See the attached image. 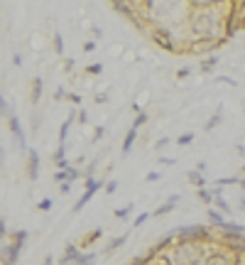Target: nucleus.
<instances>
[{
	"label": "nucleus",
	"instance_id": "obj_8",
	"mask_svg": "<svg viewBox=\"0 0 245 265\" xmlns=\"http://www.w3.org/2000/svg\"><path fill=\"white\" fill-rule=\"evenodd\" d=\"M27 179L30 182H37L39 179V152L30 147L27 150Z\"/></svg>",
	"mask_w": 245,
	"mask_h": 265
},
{
	"label": "nucleus",
	"instance_id": "obj_11",
	"mask_svg": "<svg viewBox=\"0 0 245 265\" xmlns=\"http://www.w3.org/2000/svg\"><path fill=\"white\" fill-rule=\"evenodd\" d=\"M179 202H182V197H179V194H172V197H167V202H164V204H159V206H157V209L152 211V216H164V214L174 211Z\"/></svg>",
	"mask_w": 245,
	"mask_h": 265
},
{
	"label": "nucleus",
	"instance_id": "obj_1",
	"mask_svg": "<svg viewBox=\"0 0 245 265\" xmlns=\"http://www.w3.org/2000/svg\"><path fill=\"white\" fill-rule=\"evenodd\" d=\"M223 12V5L218 2L209 10H191L186 12V20H189V32L194 39H221L226 34V29L221 27V22L226 17H221Z\"/></svg>",
	"mask_w": 245,
	"mask_h": 265
},
{
	"label": "nucleus",
	"instance_id": "obj_2",
	"mask_svg": "<svg viewBox=\"0 0 245 265\" xmlns=\"http://www.w3.org/2000/svg\"><path fill=\"white\" fill-rule=\"evenodd\" d=\"M177 241H186V243H211V229L206 224H186L174 229Z\"/></svg>",
	"mask_w": 245,
	"mask_h": 265
},
{
	"label": "nucleus",
	"instance_id": "obj_10",
	"mask_svg": "<svg viewBox=\"0 0 245 265\" xmlns=\"http://www.w3.org/2000/svg\"><path fill=\"white\" fill-rule=\"evenodd\" d=\"M42 93H44V79L34 76L32 84H30V103L32 106H37V103L42 101Z\"/></svg>",
	"mask_w": 245,
	"mask_h": 265
},
{
	"label": "nucleus",
	"instance_id": "obj_13",
	"mask_svg": "<svg viewBox=\"0 0 245 265\" xmlns=\"http://www.w3.org/2000/svg\"><path fill=\"white\" fill-rule=\"evenodd\" d=\"M221 123H223V106H218V108L214 111V116L204 123V133H211V130H216Z\"/></svg>",
	"mask_w": 245,
	"mask_h": 265
},
{
	"label": "nucleus",
	"instance_id": "obj_32",
	"mask_svg": "<svg viewBox=\"0 0 245 265\" xmlns=\"http://www.w3.org/2000/svg\"><path fill=\"white\" fill-rule=\"evenodd\" d=\"M147 120H150V116H147V111H145V113L135 116V120H132V128H137V130H140V128H142V125H145Z\"/></svg>",
	"mask_w": 245,
	"mask_h": 265
},
{
	"label": "nucleus",
	"instance_id": "obj_6",
	"mask_svg": "<svg viewBox=\"0 0 245 265\" xmlns=\"http://www.w3.org/2000/svg\"><path fill=\"white\" fill-rule=\"evenodd\" d=\"M5 120H7V128H10V133H12V138H15L17 147H20L22 152H27V135H25V128H22L20 118L15 116V111L5 118Z\"/></svg>",
	"mask_w": 245,
	"mask_h": 265
},
{
	"label": "nucleus",
	"instance_id": "obj_27",
	"mask_svg": "<svg viewBox=\"0 0 245 265\" xmlns=\"http://www.w3.org/2000/svg\"><path fill=\"white\" fill-rule=\"evenodd\" d=\"M135 209V204H127V206H118L116 211H113V216L116 219H125V216H130V211Z\"/></svg>",
	"mask_w": 245,
	"mask_h": 265
},
{
	"label": "nucleus",
	"instance_id": "obj_37",
	"mask_svg": "<svg viewBox=\"0 0 245 265\" xmlns=\"http://www.w3.org/2000/svg\"><path fill=\"white\" fill-rule=\"evenodd\" d=\"M54 182H57V184H64V182H66V170H57V172H54Z\"/></svg>",
	"mask_w": 245,
	"mask_h": 265
},
{
	"label": "nucleus",
	"instance_id": "obj_48",
	"mask_svg": "<svg viewBox=\"0 0 245 265\" xmlns=\"http://www.w3.org/2000/svg\"><path fill=\"white\" fill-rule=\"evenodd\" d=\"M12 66H22V54H20V52L12 54Z\"/></svg>",
	"mask_w": 245,
	"mask_h": 265
},
{
	"label": "nucleus",
	"instance_id": "obj_50",
	"mask_svg": "<svg viewBox=\"0 0 245 265\" xmlns=\"http://www.w3.org/2000/svg\"><path fill=\"white\" fill-rule=\"evenodd\" d=\"M59 192H61V194H69V192H71V182H64V184H59Z\"/></svg>",
	"mask_w": 245,
	"mask_h": 265
},
{
	"label": "nucleus",
	"instance_id": "obj_16",
	"mask_svg": "<svg viewBox=\"0 0 245 265\" xmlns=\"http://www.w3.org/2000/svg\"><path fill=\"white\" fill-rule=\"evenodd\" d=\"M125 243H127V234H121V236H116V238H111L103 251H106V256H108V253H116V251H121Z\"/></svg>",
	"mask_w": 245,
	"mask_h": 265
},
{
	"label": "nucleus",
	"instance_id": "obj_15",
	"mask_svg": "<svg viewBox=\"0 0 245 265\" xmlns=\"http://www.w3.org/2000/svg\"><path fill=\"white\" fill-rule=\"evenodd\" d=\"M186 182L194 184L196 189H206V175H201L196 170H186Z\"/></svg>",
	"mask_w": 245,
	"mask_h": 265
},
{
	"label": "nucleus",
	"instance_id": "obj_3",
	"mask_svg": "<svg viewBox=\"0 0 245 265\" xmlns=\"http://www.w3.org/2000/svg\"><path fill=\"white\" fill-rule=\"evenodd\" d=\"M150 39H152L159 49H167V52H182V47L177 44L172 29L167 27V25H159V22L152 25V27H150Z\"/></svg>",
	"mask_w": 245,
	"mask_h": 265
},
{
	"label": "nucleus",
	"instance_id": "obj_5",
	"mask_svg": "<svg viewBox=\"0 0 245 265\" xmlns=\"http://www.w3.org/2000/svg\"><path fill=\"white\" fill-rule=\"evenodd\" d=\"M238 256L236 253H231L228 248H218V246H211V251H209V256H206V261L201 265H238Z\"/></svg>",
	"mask_w": 245,
	"mask_h": 265
},
{
	"label": "nucleus",
	"instance_id": "obj_14",
	"mask_svg": "<svg viewBox=\"0 0 245 265\" xmlns=\"http://www.w3.org/2000/svg\"><path fill=\"white\" fill-rule=\"evenodd\" d=\"M103 236V229L101 226H96L93 231H89V234H84V238H81V243H79V248L84 251V248H89V246H93V243H98V238Z\"/></svg>",
	"mask_w": 245,
	"mask_h": 265
},
{
	"label": "nucleus",
	"instance_id": "obj_57",
	"mask_svg": "<svg viewBox=\"0 0 245 265\" xmlns=\"http://www.w3.org/2000/svg\"><path fill=\"white\" fill-rule=\"evenodd\" d=\"M243 172H245V165H243Z\"/></svg>",
	"mask_w": 245,
	"mask_h": 265
},
{
	"label": "nucleus",
	"instance_id": "obj_23",
	"mask_svg": "<svg viewBox=\"0 0 245 265\" xmlns=\"http://www.w3.org/2000/svg\"><path fill=\"white\" fill-rule=\"evenodd\" d=\"M214 209H218V211H221L223 216H233V206L228 204V202H226L223 197H218V199L214 202Z\"/></svg>",
	"mask_w": 245,
	"mask_h": 265
},
{
	"label": "nucleus",
	"instance_id": "obj_54",
	"mask_svg": "<svg viewBox=\"0 0 245 265\" xmlns=\"http://www.w3.org/2000/svg\"><path fill=\"white\" fill-rule=\"evenodd\" d=\"M42 265H54V258H52V256H47V258L42 261Z\"/></svg>",
	"mask_w": 245,
	"mask_h": 265
},
{
	"label": "nucleus",
	"instance_id": "obj_53",
	"mask_svg": "<svg viewBox=\"0 0 245 265\" xmlns=\"http://www.w3.org/2000/svg\"><path fill=\"white\" fill-rule=\"evenodd\" d=\"M236 152H238V155H245V145H243V143H238V145H236Z\"/></svg>",
	"mask_w": 245,
	"mask_h": 265
},
{
	"label": "nucleus",
	"instance_id": "obj_51",
	"mask_svg": "<svg viewBox=\"0 0 245 265\" xmlns=\"http://www.w3.org/2000/svg\"><path fill=\"white\" fill-rule=\"evenodd\" d=\"M152 265H169V261H167L164 256H159V258H157V263H152Z\"/></svg>",
	"mask_w": 245,
	"mask_h": 265
},
{
	"label": "nucleus",
	"instance_id": "obj_7",
	"mask_svg": "<svg viewBox=\"0 0 245 265\" xmlns=\"http://www.w3.org/2000/svg\"><path fill=\"white\" fill-rule=\"evenodd\" d=\"M81 248H79V243H66L64 246V256L59 258V265H76L79 263V258H81Z\"/></svg>",
	"mask_w": 245,
	"mask_h": 265
},
{
	"label": "nucleus",
	"instance_id": "obj_24",
	"mask_svg": "<svg viewBox=\"0 0 245 265\" xmlns=\"http://www.w3.org/2000/svg\"><path fill=\"white\" fill-rule=\"evenodd\" d=\"M174 143H177V145H179V147L191 145V143H194V133H191V130H186V133H182V135H179V138H177Z\"/></svg>",
	"mask_w": 245,
	"mask_h": 265
},
{
	"label": "nucleus",
	"instance_id": "obj_45",
	"mask_svg": "<svg viewBox=\"0 0 245 265\" xmlns=\"http://www.w3.org/2000/svg\"><path fill=\"white\" fill-rule=\"evenodd\" d=\"M169 143H172L169 138H159V140L154 143V150H162V147H167V145H169Z\"/></svg>",
	"mask_w": 245,
	"mask_h": 265
},
{
	"label": "nucleus",
	"instance_id": "obj_49",
	"mask_svg": "<svg viewBox=\"0 0 245 265\" xmlns=\"http://www.w3.org/2000/svg\"><path fill=\"white\" fill-rule=\"evenodd\" d=\"M218 81H223V84H228V86H238V81H233V79H231V76H221V79H218Z\"/></svg>",
	"mask_w": 245,
	"mask_h": 265
},
{
	"label": "nucleus",
	"instance_id": "obj_12",
	"mask_svg": "<svg viewBox=\"0 0 245 265\" xmlns=\"http://www.w3.org/2000/svg\"><path fill=\"white\" fill-rule=\"evenodd\" d=\"M137 135H140V130L130 125V128H127V133H125V138H122V145H121V152H122V155H127V152L132 150L135 140H137Z\"/></svg>",
	"mask_w": 245,
	"mask_h": 265
},
{
	"label": "nucleus",
	"instance_id": "obj_41",
	"mask_svg": "<svg viewBox=\"0 0 245 265\" xmlns=\"http://www.w3.org/2000/svg\"><path fill=\"white\" fill-rule=\"evenodd\" d=\"M106 101H108V91H101V93H96V103H98V106H103Z\"/></svg>",
	"mask_w": 245,
	"mask_h": 265
},
{
	"label": "nucleus",
	"instance_id": "obj_4",
	"mask_svg": "<svg viewBox=\"0 0 245 265\" xmlns=\"http://www.w3.org/2000/svg\"><path fill=\"white\" fill-rule=\"evenodd\" d=\"M101 189H106V182H103V179H96V177H89V179L84 182V194H81V199L74 204L71 211H74V214H81V211H84V206L89 204V202H91Z\"/></svg>",
	"mask_w": 245,
	"mask_h": 265
},
{
	"label": "nucleus",
	"instance_id": "obj_39",
	"mask_svg": "<svg viewBox=\"0 0 245 265\" xmlns=\"http://www.w3.org/2000/svg\"><path fill=\"white\" fill-rule=\"evenodd\" d=\"M66 96H69V91H66L64 86H59L57 91H54V101H61V98H66Z\"/></svg>",
	"mask_w": 245,
	"mask_h": 265
},
{
	"label": "nucleus",
	"instance_id": "obj_33",
	"mask_svg": "<svg viewBox=\"0 0 245 265\" xmlns=\"http://www.w3.org/2000/svg\"><path fill=\"white\" fill-rule=\"evenodd\" d=\"M103 192H106V194H116V192H118V179H108Z\"/></svg>",
	"mask_w": 245,
	"mask_h": 265
},
{
	"label": "nucleus",
	"instance_id": "obj_19",
	"mask_svg": "<svg viewBox=\"0 0 245 265\" xmlns=\"http://www.w3.org/2000/svg\"><path fill=\"white\" fill-rule=\"evenodd\" d=\"M216 66H218V57H216V54H211V57H204V59H201V64H199V71H201V74H211Z\"/></svg>",
	"mask_w": 245,
	"mask_h": 265
},
{
	"label": "nucleus",
	"instance_id": "obj_28",
	"mask_svg": "<svg viewBox=\"0 0 245 265\" xmlns=\"http://www.w3.org/2000/svg\"><path fill=\"white\" fill-rule=\"evenodd\" d=\"M96 258H98V256H96V253H81V258H79V263L76 265H96Z\"/></svg>",
	"mask_w": 245,
	"mask_h": 265
},
{
	"label": "nucleus",
	"instance_id": "obj_22",
	"mask_svg": "<svg viewBox=\"0 0 245 265\" xmlns=\"http://www.w3.org/2000/svg\"><path fill=\"white\" fill-rule=\"evenodd\" d=\"M52 49H54V54H57V57H61V54H64V37H61L59 29L52 34Z\"/></svg>",
	"mask_w": 245,
	"mask_h": 265
},
{
	"label": "nucleus",
	"instance_id": "obj_17",
	"mask_svg": "<svg viewBox=\"0 0 245 265\" xmlns=\"http://www.w3.org/2000/svg\"><path fill=\"white\" fill-rule=\"evenodd\" d=\"M206 216H209V224H211V226H216V229H221V226L228 221V219H226V216H223L218 209H214V206H209V209H206Z\"/></svg>",
	"mask_w": 245,
	"mask_h": 265
},
{
	"label": "nucleus",
	"instance_id": "obj_21",
	"mask_svg": "<svg viewBox=\"0 0 245 265\" xmlns=\"http://www.w3.org/2000/svg\"><path fill=\"white\" fill-rule=\"evenodd\" d=\"M196 197H199V199L206 204V209H209V206H214V202H216L214 192H211L209 187H206V189H196Z\"/></svg>",
	"mask_w": 245,
	"mask_h": 265
},
{
	"label": "nucleus",
	"instance_id": "obj_55",
	"mask_svg": "<svg viewBox=\"0 0 245 265\" xmlns=\"http://www.w3.org/2000/svg\"><path fill=\"white\" fill-rule=\"evenodd\" d=\"M238 187H241V189H243V192H245V177H241V182H238Z\"/></svg>",
	"mask_w": 245,
	"mask_h": 265
},
{
	"label": "nucleus",
	"instance_id": "obj_46",
	"mask_svg": "<svg viewBox=\"0 0 245 265\" xmlns=\"http://www.w3.org/2000/svg\"><path fill=\"white\" fill-rule=\"evenodd\" d=\"M145 179H147V182H157V179H162V175H159L157 170H152V172H147V175H145Z\"/></svg>",
	"mask_w": 245,
	"mask_h": 265
},
{
	"label": "nucleus",
	"instance_id": "obj_40",
	"mask_svg": "<svg viewBox=\"0 0 245 265\" xmlns=\"http://www.w3.org/2000/svg\"><path fill=\"white\" fill-rule=\"evenodd\" d=\"M61 69H64V71H66V74H71V71H74V69H76V64H74V59H66V61H64V66H61Z\"/></svg>",
	"mask_w": 245,
	"mask_h": 265
},
{
	"label": "nucleus",
	"instance_id": "obj_52",
	"mask_svg": "<svg viewBox=\"0 0 245 265\" xmlns=\"http://www.w3.org/2000/svg\"><path fill=\"white\" fill-rule=\"evenodd\" d=\"M91 32H93V37L98 39V37H103V32H101V27H91Z\"/></svg>",
	"mask_w": 245,
	"mask_h": 265
},
{
	"label": "nucleus",
	"instance_id": "obj_38",
	"mask_svg": "<svg viewBox=\"0 0 245 265\" xmlns=\"http://www.w3.org/2000/svg\"><path fill=\"white\" fill-rule=\"evenodd\" d=\"M103 133H106V128H103V125H98V128L93 130V140H91V143H98V140L103 138Z\"/></svg>",
	"mask_w": 245,
	"mask_h": 265
},
{
	"label": "nucleus",
	"instance_id": "obj_29",
	"mask_svg": "<svg viewBox=\"0 0 245 265\" xmlns=\"http://www.w3.org/2000/svg\"><path fill=\"white\" fill-rule=\"evenodd\" d=\"M103 74V64H89L86 66V76H101Z\"/></svg>",
	"mask_w": 245,
	"mask_h": 265
},
{
	"label": "nucleus",
	"instance_id": "obj_42",
	"mask_svg": "<svg viewBox=\"0 0 245 265\" xmlns=\"http://www.w3.org/2000/svg\"><path fill=\"white\" fill-rule=\"evenodd\" d=\"M189 74H191V69H189V66H179V69H177V79H186Z\"/></svg>",
	"mask_w": 245,
	"mask_h": 265
},
{
	"label": "nucleus",
	"instance_id": "obj_35",
	"mask_svg": "<svg viewBox=\"0 0 245 265\" xmlns=\"http://www.w3.org/2000/svg\"><path fill=\"white\" fill-rule=\"evenodd\" d=\"M96 47H98V44H96V39H86V42L81 44V49H84L86 54H91V52H96Z\"/></svg>",
	"mask_w": 245,
	"mask_h": 265
},
{
	"label": "nucleus",
	"instance_id": "obj_25",
	"mask_svg": "<svg viewBox=\"0 0 245 265\" xmlns=\"http://www.w3.org/2000/svg\"><path fill=\"white\" fill-rule=\"evenodd\" d=\"M147 219H152V214H150V211H140V214L135 216V221H132V229H140L142 224H147Z\"/></svg>",
	"mask_w": 245,
	"mask_h": 265
},
{
	"label": "nucleus",
	"instance_id": "obj_26",
	"mask_svg": "<svg viewBox=\"0 0 245 265\" xmlns=\"http://www.w3.org/2000/svg\"><path fill=\"white\" fill-rule=\"evenodd\" d=\"M81 175H84V172H81L76 165H71V167L66 170V182H71V184H74V182H76V179H79Z\"/></svg>",
	"mask_w": 245,
	"mask_h": 265
},
{
	"label": "nucleus",
	"instance_id": "obj_9",
	"mask_svg": "<svg viewBox=\"0 0 245 265\" xmlns=\"http://www.w3.org/2000/svg\"><path fill=\"white\" fill-rule=\"evenodd\" d=\"M20 248L12 246V243H2V265H17V258H20Z\"/></svg>",
	"mask_w": 245,
	"mask_h": 265
},
{
	"label": "nucleus",
	"instance_id": "obj_43",
	"mask_svg": "<svg viewBox=\"0 0 245 265\" xmlns=\"http://www.w3.org/2000/svg\"><path fill=\"white\" fill-rule=\"evenodd\" d=\"M79 123H81V125H89V113H86L84 108H79Z\"/></svg>",
	"mask_w": 245,
	"mask_h": 265
},
{
	"label": "nucleus",
	"instance_id": "obj_31",
	"mask_svg": "<svg viewBox=\"0 0 245 265\" xmlns=\"http://www.w3.org/2000/svg\"><path fill=\"white\" fill-rule=\"evenodd\" d=\"M238 182H241V177H221V179H216L218 187H228V184H238Z\"/></svg>",
	"mask_w": 245,
	"mask_h": 265
},
{
	"label": "nucleus",
	"instance_id": "obj_44",
	"mask_svg": "<svg viewBox=\"0 0 245 265\" xmlns=\"http://www.w3.org/2000/svg\"><path fill=\"white\" fill-rule=\"evenodd\" d=\"M194 170H196V172H201V175H206V170H209V165H206V162H204V160H199V162H196V167H194Z\"/></svg>",
	"mask_w": 245,
	"mask_h": 265
},
{
	"label": "nucleus",
	"instance_id": "obj_30",
	"mask_svg": "<svg viewBox=\"0 0 245 265\" xmlns=\"http://www.w3.org/2000/svg\"><path fill=\"white\" fill-rule=\"evenodd\" d=\"M52 206H54V199H49V197H44V199L37 202V209H39V211H52Z\"/></svg>",
	"mask_w": 245,
	"mask_h": 265
},
{
	"label": "nucleus",
	"instance_id": "obj_34",
	"mask_svg": "<svg viewBox=\"0 0 245 265\" xmlns=\"http://www.w3.org/2000/svg\"><path fill=\"white\" fill-rule=\"evenodd\" d=\"M66 101H69L71 106H81V93H74V91H69V96H66Z\"/></svg>",
	"mask_w": 245,
	"mask_h": 265
},
{
	"label": "nucleus",
	"instance_id": "obj_36",
	"mask_svg": "<svg viewBox=\"0 0 245 265\" xmlns=\"http://www.w3.org/2000/svg\"><path fill=\"white\" fill-rule=\"evenodd\" d=\"M157 162H159L162 167H174V165H177V160H174V157H159Z\"/></svg>",
	"mask_w": 245,
	"mask_h": 265
},
{
	"label": "nucleus",
	"instance_id": "obj_18",
	"mask_svg": "<svg viewBox=\"0 0 245 265\" xmlns=\"http://www.w3.org/2000/svg\"><path fill=\"white\" fill-rule=\"evenodd\" d=\"M27 238H30V234H27L25 229H20V231H12V234H10V243L17 246V248L22 251V248L27 246Z\"/></svg>",
	"mask_w": 245,
	"mask_h": 265
},
{
	"label": "nucleus",
	"instance_id": "obj_20",
	"mask_svg": "<svg viewBox=\"0 0 245 265\" xmlns=\"http://www.w3.org/2000/svg\"><path fill=\"white\" fill-rule=\"evenodd\" d=\"M221 234H238V236H245V226L243 224H236V221H226L221 226Z\"/></svg>",
	"mask_w": 245,
	"mask_h": 265
},
{
	"label": "nucleus",
	"instance_id": "obj_47",
	"mask_svg": "<svg viewBox=\"0 0 245 265\" xmlns=\"http://www.w3.org/2000/svg\"><path fill=\"white\" fill-rule=\"evenodd\" d=\"M0 236H2V238H7V221H5V216L0 219Z\"/></svg>",
	"mask_w": 245,
	"mask_h": 265
},
{
	"label": "nucleus",
	"instance_id": "obj_56",
	"mask_svg": "<svg viewBox=\"0 0 245 265\" xmlns=\"http://www.w3.org/2000/svg\"><path fill=\"white\" fill-rule=\"evenodd\" d=\"M241 209H243V211H245V197H243V199H241Z\"/></svg>",
	"mask_w": 245,
	"mask_h": 265
}]
</instances>
